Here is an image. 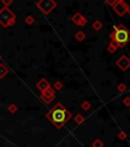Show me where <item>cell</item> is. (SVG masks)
<instances>
[{"mask_svg":"<svg viewBox=\"0 0 130 147\" xmlns=\"http://www.w3.org/2000/svg\"><path fill=\"white\" fill-rule=\"evenodd\" d=\"M67 111L64 109V107L60 103L56 104L52 109L47 113V117L51 122L57 127H60L67 119Z\"/></svg>","mask_w":130,"mask_h":147,"instance_id":"cell-1","label":"cell"},{"mask_svg":"<svg viewBox=\"0 0 130 147\" xmlns=\"http://www.w3.org/2000/svg\"><path fill=\"white\" fill-rule=\"evenodd\" d=\"M15 14L8 8V7H3L0 11V25L3 28L12 27L15 24Z\"/></svg>","mask_w":130,"mask_h":147,"instance_id":"cell-2","label":"cell"},{"mask_svg":"<svg viewBox=\"0 0 130 147\" xmlns=\"http://www.w3.org/2000/svg\"><path fill=\"white\" fill-rule=\"evenodd\" d=\"M129 39V34L128 31L125 30L124 28H120L115 32V40L119 43H125Z\"/></svg>","mask_w":130,"mask_h":147,"instance_id":"cell-3","label":"cell"},{"mask_svg":"<svg viewBox=\"0 0 130 147\" xmlns=\"http://www.w3.org/2000/svg\"><path fill=\"white\" fill-rule=\"evenodd\" d=\"M37 5L40 7L42 11L45 12V13H49L50 10L55 6V3L52 1H40V2L37 3Z\"/></svg>","mask_w":130,"mask_h":147,"instance_id":"cell-4","label":"cell"},{"mask_svg":"<svg viewBox=\"0 0 130 147\" xmlns=\"http://www.w3.org/2000/svg\"><path fill=\"white\" fill-rule=\"evenodd\" d=\"M37 87H38V89H39L40 91L44 92L45 90H47L48 88H50V85H49V83L47 82L45 79H42V80H40L39 82H38Z\"/></svg>","mask_w":130,"mask_h":147,"instance_id":"cell-5","label":"cell"},{"mask_svg":"<svg viewBox=\"0 0 130 147\" xmlns=\"http://www.w3.org/2000/svg\"><path fill=\"white\" fill-rule=\"evenodd\" d=\"M8 73H9L8 67L4 63H0V79H3L4 77H6Z\"/></svg>","mask_w":130,"mask_h":147,"instance_id":"cell-6","label":"cell"},{"mask_svg":"<svg viewBox=\"0 0 130 147\" xmlns=\"http://www.w3.org/2000/svg\"><path fill=\"white\" fill-rule=\"evenodd\" d=\"M16 110H17V106L15 105V104H10V105L8 106V111L11 113H16Z\"/></svg>","mask_w":130,"mask_h":147,"instance_id":"cell-7","label":"cell"},{"mask_svg":"<svg viewBox=\"0 0 130 147\" xmlns=\"http://www.w3.org/2000/svg\"><path fill=\"white\" fill-rule=\"evenodd\" d=\"M12 0H1V3L4 5V7H8L10 4H12Z\"/></svg>","mask_w":130,"mask_h":147,"instance_id":"cell-8","label":"cell"},{"mask_svg":"<svg viewBox=\"0 0 130 147\" xmlns=\"http://www.w3.org/2000/svg\"><path fill=\"white\" fill-rule=\"evenodd\" d=\"M25 23L29 24V25H31V24L34 23V18H32V16H27V18H25Z\"/></svg>","mask_w":130,"mask_h":147,"instance_id":"cell-9","label":"cell"},{"mask_svg":"<svg viewBox=\"0 0 130 147\" xmlns=\"http://www.w3.org/2000/svg\"><path fill=\"white\" fill-rule=\"evenodd\" d=\"M0 60H1V54H0Z\"/></svg>","mask_w":130,"mask_h":147,"instance_id":"cell-10","label":"cell"},{"mask_svg":"<svg viewBox=\"0 0 130 147\" xmlns=\"http://www.w3.org/2000/svg\"><path fill=\"white\" fill-rule=\"evenodd\" d=\"M129 6H130V3H129ZM129 11H130V7H129Z\"/></svg>","mask_w":130,"mask_h":147,"instance_id":"cell-11","label":"cell"},{"mask_svg":"<svg viewBox=\"0 0 130 147\" xmlns=\"http://www.w3.org/2000/svg\"><path fill=\"white\" fill-rule=\"evenodd\" d=\"M0 11H1V8H0Z\"/></svg>","mask_w":130,"mask_h":147,"instance_id":"cell-12","label":"cell"}]
</instances>
